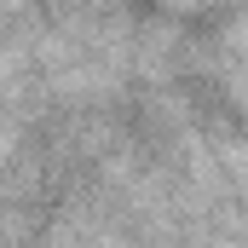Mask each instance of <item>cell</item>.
<instances>
[{
    "mask_svg": "<svg viewBox=\"0 0 248 248\" xmlns=\"http://www.w3.org/2000/svg\"><path fill=\"white\" fill-rule=\"evenodd\" d=\"M219 46H225V87H231L237 110L248 116V17H237V23L219 35Z\"/></svg>",
    "mask_w": 248,
    "mask_h": 248,
    "instance_id": "obj_1",
    "label": "cell"
},
{
    "mask_svg": "<svg viewBox=\"0 0 248 248\" xmlns=\"http://www.w3.org/2000/svg\"><path fill=\"white\" fill-rule=\"evenodd\" d=\"M219 168H225V179L237 185V196L248 202V144H243V139H237V144H231V139L219 144Z\"/></svg>",
    "mask_w": 248,
    "mask_h": 248,
    "instance_id": "obj_2",
    "label": "cell"
},
{
    "mask_svg": "<svg viewBox=\"0 0 248 248\" xmlns=\"http://www.w3.org/2000/svg\"><path fill=\"white\" fill-rule=\"evenodd\" d=\"M173 6H185V12H196V6H219V0H173Z\"/></svg>",
    "mask_w": 248,
    "mask_h": 248,
    "instance_id": "obj_3",
    "label": "cell"
}]
</instances>
